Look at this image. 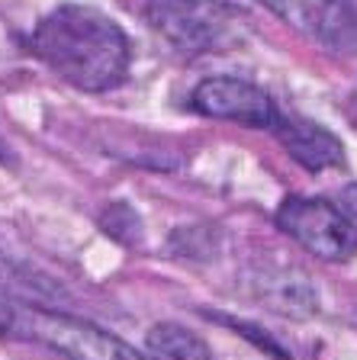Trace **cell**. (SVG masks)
<instances>
[{"label": "cell", "instance_id": "6", "mask_svg": "<svg viewBox=\"0 0 357 360\" xmlns=\"http://www.w3.org/2000/svg\"><path fill=\"white\" fill-rule=\"evenodd\" d=\"M296 32L328 45L357 49V0H261Z\"/></svg>", "mask_w": 357, "mask_h": 360}, {"label": "cell", "instance_id": "5", "mask_svg": "<svg viewBox=\"0 0 357 360\" xmlns=\"http://www.w3.org/2000/svg\"><path fill=\"white\" fill-rule=\"evenodd\" d=\"M26 328L45 341L49 347H55L58 354L71 360H142L129 345H123L119 338L106 335L104 328L71 315L58 312H30L26 315Z\"/></svg>", "mask_w": 357, "mask_h": 360}, {"label": "cell", "instance_id": "4", "mask_svg": "<svg viewBox=\"0 0 357 360\" xmlns=\"http://www.w3.org/2000/svg\"><path fill=\"white\" fill-rule=\"evenodd\" d=\"M190 106L209 120H229L248 129H270L280 122V106L270 94L242 77H206L194 87Z\"/></svg>", "mask_w": 357, "mask_h": 360}, {"label": "cell", "instance_id": "11", "mask_svg": "<svg viewBox=\"0 0 357 360\" xmlns=\"http://www.w3.org/2000/svg\"><path fill=\"white\" fill-rule=\"evenodd\" d=\"M342 212L357 225V184H348L342 190Z\"/></svg>", "mask_w": 357, "mask_h": 360}, {"label": "cell", "instance_id": "3", "mask_svg": "<svg viewBox=\"0 0 357 360\" xmlns=\"http://www.w3.org/2000/svg\"><path fill=\"white\" fill-rule=\"evenodd\" d=\"M274 219L280 232L322 261H348L357 255V225L325 200L287 196Z\"/></svg>", "mask_w": 357, "mask_h": 360}, {"label": "cell", "instance_id": "9", "mask_svg": "<svg viewBox=\"0 0 357 360\" xmlns=\"http://www.w3.org/2000/svg\"><path fill=\"white\" fill-rule=\"evenodd\" d=\"M258 290L264 296V302H270L274 312H283V315H290V319L313 315V309H315L313 290H309L303 274H264Z\"/></svg>", "mask_w": 357, "mask_h": 360}, {"label": "cell", "instance_id": "2", "mask_svg": "<svg viewBox=\"0 0 357 360\" xmlns=\"http://www.w3.org/2000/svg\"><path fill=\"white\" fill-rule=\"evenodd\" d=\"M145 16L180 55L223 52L238 42L245 16L229 0H149Z\"/></svg>", "mask_w": 357, "mask_h": 360}, {"label": "cell", "instance_id": "12", "mask_svg": "<svg viewBox=\"0 0 357 360\" xmlns=\"http://www.w3.org/2000/svg\"><path fill=\"white\" fill-rule=\"evenodd\" d=\"M0 161H10V155H7V148H4V142H0Z\"/></svg>", "mask_w": 357, "mask_h": 360}, {"label": "cell", "instance_id": "10", "mask_svg": "<svg viewBox=\"0 0 357 360\" xmlns=\"http://www.w3.org/2000/svg\"><path fill=\"white\" fill-rule=\"evenodd\" d=\"M16 328H20V309L10 302V296L0 286V335H10Z\"/></svg>", "mask_w": 357, "mask_h": 360}, {"label": "cell", "instance_id": "7", "mask_svg": "<svg viewBox=\"0 0 357 360\" xmlns=\"http://www.w3.org/2000/svg\"><path fill=\"white\" fill-rule=\"evenodd\" d=\"M274 135L306 171H328V167L344 165V148L338 142V135H332L325 126H319L313 120L283 112L280 122L274 126Z\"/></svg>", "mask_w": 357, "mask_h": 360}, {"label": "cell", "instance_id": "8", "mask_svg": "<svg viewBox=\"0 0 357 360\" xmlns=\"http://www.w3.org/2000/svg\"><path fill=\"white\" fill-rule=\"evenodd\" d=\"M145 360H213L206 341L177 322H161L145 338Z\"/></svg>", "mask_w": 357, "mask_h": 360}, {"label": "cell", "instance_id": "1", "mask_svg": "<svg viewBox=\"0 0 357 360\" xmlns=\"http://www.w3.org/2000/svg\"><path fill=\"white\" fill-rule=\"evenodd\" d=\"M30 52L52 68L61 81L87 94H106L129 77L132 49L116 20L97 7L61 4L39 20Z\"/></svg>", "mask_w": 357, "mask_h": 360}]
</instances>
